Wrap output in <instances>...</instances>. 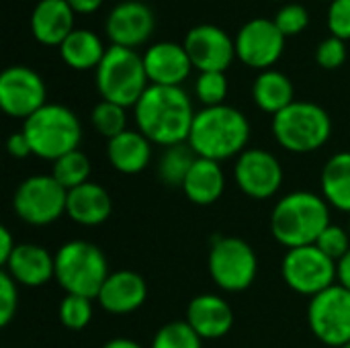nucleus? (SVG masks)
<instances>
[{
    "instance_id": "f257e3e1",
    "label": "nucleus",
    "mask_w": 350,
    "mask_h": 348,
    "mask_svg": "<svg viewBox=\"0 0 350 348\" xmlns=\"http://www.w3.org/2000/svg\"><path fill=\"white\" fill-rule=\"evenodd\" d=\"M195 115L193 101L180 86L150 84L133 107L137 131L162 148L189 142Z\"/></svg>"
},
{
    "instance_id": "f03ea898",
    "label": "nucleus",
    "mask_w": 350,
    "mask_h": 348,
    "mask_svg": "<svg viewBox=\"0 0 350 348\" xmlns=\"http://www.w3.org/2000/svg\"><path fill=\"white\" fill-rule=\"evenodd\" d=\"M250 139V123L246 115L230 105L203 107L197 111L189 146L199 158L207 160H228L240 156Z\"/></svg>"
},
{
    "instance_id": "7ed1b4c3",
    "label": "nucleus",
    "mask_w": 350,
    "mask_h": 348,
    "mask_svg": "<svg viewBox=\"0 0 350 348\" xmlns=\"http://www.w3.org/2000/svg\"><path fill=\"white\" fill-rule=\"evenodd\" d=\"M330 224V205L310 191L281 197L271 213V234L287 250L316 244Z\"/></svg>"
},
{
    "instance_id": "20e7f679",
    "label": "nucleus",
    "mask_w": 350,
    "mask_h": 348,
    "mask_svg": "<svg viewBox=\"0 0 350 348\" xmlns=\"http://www.w3.org/2000/svg\"><path fill=\"white\" fill-rule=\"evenodd\" d=\"M23 133L31 144L33 156L51 162L80 150L78 146L82 142V125L76 113L57 103H47L25 119Z\"/></svg>"
},
{
    "instance_id": "39448f33",
    "label": "nucleus",
    "mask_w": 350,
    "mask_h": 348,
    "mask_svg": "<svg viewBox=\"0 0 350 348\" xmlns=\"http://www.w3.org/2000/svg\"><path fill=\"white\" fill-rule=\"evenodd\" d=\"M109 275L107 256L92 242L70 240L55 252V281L68 295L94 299Z\"/></svg>"
},
{
    "instance_id": "423d86ee",
    "label": "nucleus",
    "mask_w": 350,
    "mask_h": 348,
    "mask_svg": "<svg viewBox=\"0 0 350 348\" xmlns=\"http://www.w3.org/2000/svg\"><path fill=\"white\" fill-rule=\"evenodd\" d=\"M94 72V82L100 98L125 109L135 107L150 86L144 55H139L135 49L119 45L107 47V53Z\"/></svg>"
},
{
    "instance_id": "0eeeda50",
    "label": "nucleus",
    "mask_w": 350,
    "mask_h": 348,
    "mask_svg": "<svg viewBox=\"0 0 350 348\" xmlns=\"http://www.w3.org/2000/svg\"><path fill=\"white\" fill-rule=\"evenodd\" d=\"M273 135L281 148L293 154H310L328 144L332 119L328 111L310 101H295L273 117Z\"/></svg>"
},
{
    "instance_id": "6e6552de",
    "label": "nucleus",
    "mask_w": 350,
    "mask_h": 348,
    "mask_svg": "<svg viewBox=\"0 0 350 348\" xmlns=\"http://www.w3.org/2000/svg\"><path fill=\"white\" fill-rule=\"evenodd\" d=\"M256 273L258 258L246 240L234 236L213 238L209 250V275L219 289L240 293L254 283Z\"/></svg>"
},
{
    "instance_id": "1a4fd4ad",
    "label": "nucleus",
    "mask_w": 350,
    "mask_h": 348,
    "mask_svg": "<svg viewBox=\"0 0 350 348\" xmlns=\"http://www.w3.org/2000/svg\"><path fill=\"white\" fill-rule=\"evenodd\" d=\"M68 191L51 174H33L25 178L12 197L18 219L29 226H49L66 213Z\"/></svg>"
},
{
    "instance_id": "9d476101",
    "label": "nucleus",
    "mask_w": 350,
    "mask_h": 348,
    "mask_svg": "<svg viewBox=\"0 0 350 348\" xmlns=\"http://www.w3.org/2000/svg\"><path fill=\"white\" fill-rule=\"evenodd\" d=\"M281 273L285 283L295 293L308 297H316L318 293L336 285V263L314 244L287 250Z\"/></svg>"
},
{
    "instance_id": "9b49d317",
    "label": "nucleus",
    "mask_w": 350,
    "mask_h": 348,
    "mask_svg": "<svg viewBox=\"0 0 350 348\" xmlns=\"http://www.w3.org/2000/svg\"><path fill=\"white\" fill-rule=\"evenodd\" d=\"M308 322L314 336L326 347L340 348L350 343V291L332 285L310 299Z\"/></svg>"
},
{
    "instance_id": "f8f14e48",
    "label": "nucleus",
    "mask_w": 350,
    "mask_h": 348,
    "mask_svg": "<svg viewBox=\"0 0 350 348\" xmlns=\"http://www.w3.org/2000/svg\"><path fill=\"white\" fill-rule=\"evenodd\" d=\"M285 35L279 31L273 18H250L244 23L234 41L236 57L254 70H271L285 51Z\"/></svg>"
},
{
    "instance_id": "ddd939ff",
    "label": "nucleus",
    "mask_w": 350,
    "mask_h": 348,
    "mask_svg": "<svg viewBox=\"0 0 350 348\" xmlns=\"http://www.w3.org/2000/svg\"><path fill=\"white\" fill-rule=\"evenodd\" d=\"M47 105L43 78L27 66H10L0 74V107L8 117L29 119Z\"/></svg>"
},
{
    "instance_id": "4468645a",
    "label": "nucleus",
    "mask_w": 350,
    "mask_h": 348,
    "mask_svg": "<svg viewBox=\"0 0 350 348\" xmlns=\"http://www.w3.org/2000/svg\"><path fill=\"white\" fill-rule=\"evenodd\" d=\"M238 189L250 199H271L283 185V166L279 158L267 150H244L234 166Z\"/></svg>"
},
{
    "instance_id": "2eb2a0df",
    "label": "nucleus",
    "mask_w": 350,
    "mask_h": 348,
    "mask_svg": "<svg viewBox=\"0 0 350 348\" xmlns=\"http://www.w3.org/2000/svg\"><path fill=\"white\" fill-rule=\"evenodd\" d=\"M193 68L199 72H226L236 59V41L217 25L203 23L185 35L183 41Z\"/></svg>"
},
{
    "instance_id": "dca6fc26",
    "label": "nucleus",
    "mask_w": 350,
    "mask_h": 348,
    "mask_svg": "<svg viewBox=\"0 0 350 348\" xmlns=\"http://www.w3.org/2000/svg\"><path fill=\"white\" fill-rule=\"evenodd\" d=\"M156 27L154 12L139 0H125L111 8L105 21V31L111 45L135 49L144 45Z\"/></svg>"
},
{
    "instance_id": "f3484780",
    "label": "nucleus",
    "mask_w": 350,
    "mask_h": 348,
    "mask_svg": "<svg viewBox=\"0 0 350 348\" xmlns=\"http://www.w3.org/2000/svg\"><path fill=\"white\" fill-rule=\"evenodd\" d=\"M144 66L150 84L156 86H180L193 70L191 57L183 43L158 41L144 53Z\"/></svg>"
},
{
    "instance_id": "a211bd4d",
    "label": "nucleus",
    "mask_w": 350,
    "mask_h": 348,
    "mask_svg": "<svg viewBox=\"0 0 350 348\" xmlns=\"http://www.w3.org/2000/svg\"><path fill=\"white\" fill-rule=\"evenodd\" d=\"M146 297L148 285L142 275L133 271H117L107 277L96 299L105 312L113 316H127L139 310Z\"/></svg>"
},
{
    "instance_id": "6ab92c4d",
    "label": "nucleus",
    "mask_w": 350,
    "mask_h": 348,
    "mask_svg": "<svg viewBox=\"0 0 350 348\" xmlns=\"http://www.w3.org/2000/svg\"><path fill=\"white\" fill-rule=\"evenodd\" d=\"M187 324L203 338L215 340L226 336L234 326V312L232 306L213 293L197 295L189 302L187 308Z\"/></svg>"
},
{
    "instance_id": "aec40b11",
    "label": "nucleus",
    "mask_w": 350,
    "mask_h": 348,
    "mask_svg": "<svg viewBox=\"0 0 350 348\" xmlns=\"http://www.w3.org/2000/svg\"><path fill=\"white\" fill-rule=\"evenodd\" d=\"M4 271L25 287H41L55 279V254L39 244H16Z\"/></svg>"
},
{
    "instance_id": "412c9836",
    "label": "nucleus",
    "mask_w": 350,
    "mask_h": 348,
    "mask_svg": "<svg viewBox=\"0 0 350 348\" xmlns=\"http://www.w3.org/2000/svg\"><path fill=\"white\" fill-rule=\"evenodd\" d=\"M76 12L66 0H39L31 12V33L47 47H59L74 31Z\"/></svg>"
},
{
    "instance_id": "4be33fe9",
    "label": "nucleus",
    "mask_w": 350,
    "mask_h": 348,
    "mask_svg": "<svg viewBox=\"0 0 350 348\" xmlns=\"http://www.w3.org/2000/svg\"><path fill=\"white\" fill-rule=\"evenodd\" d=\"M113 213V201L105 187L96 183H84L72 191H68L66 215L86 228H94L105 224Z\"/></svg>"
},
{
    "instance_id": "5701e85b",
    "label": "nucleus",
    "mask_w": 350,
    "mask_h": 348,
    "mask_svg": "<svg viewBox=\"0 0 350 348\" xmlns=\"http://www.w3.org/2000/svg\"><path fill=\"white\" fill-rule=\"evenodd\" d=\"M152 142L137 129H127L107 144V158L121 174H139L152 160Z\"/></svg>"
},
{
    "instance_id": "b1692460",
    "label": "nucleus",
    "mask_w": 350,
    "mask_h": 348,
    "mask_svg": "<svg viewBox=\"0 0 350 348\" xmlns=\"http://www.w3.org/2000/svg\"><path fill=\"white\" fill-rule=\"evenodd\" d=\"M224 189H226V174L219 162L207 158H197L183 185V193L187 195V199L203 207L213 205L224 195Z\"/></svg>"
},
{
    "instance_id": "393cba45",
    "label": "nucleus",
    "mask_w": 350,
    "mask_h": 348,
    "mask_svg": "<svg viewBox=\"0 0 350 348\" xmlns=\"http://www.w3.org/2000/svg\"><path fill=\"white\" fill-rule=\"evenodd\" d=\"M252 101L260 111L275 117L277 113L287 109L291 103H295L293 82L289 80L287 74L279 70H273V68L265 70L256 76L252 84Z\"/></svg>"
},
{
    "instance_id": "a878e982",
    "label": "nucleus",
    "mask_w": 350,
    "mask_h": 348,
    "mask_svg": "<svg viewBox=\"0 0 350 348\" xmlns=\"http://www.w3.org/2000/svg\"><path fill=\"white\" fill-rule=\"evenodd\" d=\"M57 49L64 64L80 72L96 70L107 53V47L103 45L100 37L88 29H74Z\"/></svg>"
},
{
    "instance_id": "bb28decb",
    "label": "nucleus",
    "mask_w": 350,
    "mask_h": 348,
    "mask_svg": "<svg viewBox=\"0 0 350 348\" xmlns=\"http://www.w3.org/2000/svg\"><path fill=\"white\" fill-rule=\"evenodd\" d=\"M320 185L328 205L350 213V152H338L324 164Z\"/></svg>"
},
{
    "instance_id": "cd10ccee",
    "label": "nucleus",
    "mask_w": 350,
    "mask_h": 348,
    "mask_svg": "<svg viewBox=\"0 0 350 348\" xmlns=\"http://www.w3.org/2000/svg\"><path fill=\"white\" fill-rule=\"evenodd\" d=\"M197 158L199 156L189 146V142L164 148V152L158 160V168H156L158 178L166 187H180L183 189V185H185L193 164L197 162Z\"/></svg>"
},
{
    "instance_id": "c85d7f7f",
    "label": "nucleus",
    "mask_w": 350,
    "mask_h": 348,
    "mask_svg": "<svg viewBox=\"0 0 350 348\" xmlns=\"http://www.w3.org/2000/svg\"><path fill=\"white\" fill-rule=\"evenodd\" d=\"M51 176L66 189L72 191L90 178V160L82 150H74L53 162Z\"/></svg>"
},
{
    "instance_id": "c756f323",
    "label": "nucleus",
    "mask_w": 350,
    "mask_h": 348,
    "mask_svg": "<svg viewBox=\"0 0 350 348\" xmlns=\"http://www.w3.org/2000/svg\"><path fill=\"white\" fill-rule=\"evenodd\" d=\"M90 121H92V127L100 135H105L107 139H113L119 133L127 131V113H125V107L115 105V103H109V101H100V103L94 105V109L90 113Z\"/></svg>"
},
{
    "instance_id": "7c9ffc66",
    "label": "nucleus",
    "mask_w": 350,
    "mask_h": 348,
    "mask_svg": "<svg viewBox=\"0 0 350 348\" xmlns=\"http://www.w3.org/2000/svg\"><path fill=\"white\" fill-rule=\"evenodd\" d=\"M203 338L185 322L164 324L152 338L150 348H203Z\"/></svg>"
},
{
    "instance_id": "2f4dec72",
    "label": "nucleus",
    "mask_w": 350,
    "mask_h": 348,
    "mask_svg": "<svg viewBox=\"0 0 350 348\" xmlns=\"http://www.w3.org/2000/svg\"><path fill=\"white\" fill-rule=\"evenodd\" d=\"M59 322L74 332L84 330L90 320H92V299L82 297V295H68L62 299L59 310H57Z\"/></svg>"
},
{
    "instance_id": "473e14b6",
    "label": "nucleus",
    "mask_w": 350,
    "mask_h": 348,
    "mask_svg": "<svg viewBox=\"0 0 350 348\" xmlns=\"http://www.w3.org/2000/svg\"><path fill=\"white\" fill-rule=\"evenodd\" d=\"M228 76L226 72H199L195 82V94L203 107H217L226 105L228 96Z\"/></svg>"
},
{
    "instance_id": "72a5a7b5",
    "label": "nucleus",
    "mask_w": 350,
    "mask_h": 348,
    "mask_svg": "<svg viewBox=\"0 0 350 348\" xmlns=\"http://www.w3.org/2000/svg\"><path fill=\"white\" fill-rule=\"evenodd\" d=\"M273 21L285 37H293V35H299L308 29L310 10L299 2H287L279 8V12L275 14Z\"/></svg>"
},
{
    "instance_id": "f704fd0d",
    "label": "nucleus",
    "mask_w": 350,
    "mask_h": 348,
    "mask_svg": "<svg viewBox=\"0 0 350 348\" xmlns=\"http://www.w3.org/2000/svg\"><path fill=\"white\" fill-rule=\"evenodd\" d=\"M326 256H330L334 263H338L347 252L350 250V234L349 230L336 226V224H330L322 234L320 238L316 240V244Z\"/></svg>"
},
{
    "instance_id": "c9c22d12",
    "label": "nucleus",
    "mask_w": 350,
    "mask_h": 348,
    "mask_svg": "<svg viewBox=\"0 0 350 348\" xmlns=\"http://www.w3.org/2000/svg\"><path fill=\"white\" fill-rule=\"evenodd\" d=\"M316 62L324 70H336L347 62V41L328 35L316 47Z\"/></svg>"
},
{
    "instance_id": "e433bc0d",
    "label": "nucleus",
    "mask_w": 350,
    "mask_h": 348,
    "mask_svg": "<svg viewBox=\"0 0 350 348\" xmlns=\"http://www.w3.org/2000/svg\"><path fill=\"white\" fill-rule=\"evenodd\" d=\"M18 283L6 273H0V326H8L18 308Z\"/></svg>"
},
{
    "instance_id": "4c0bfd02",
    "label": "nucleus",
    "mask_w": 350,
    "mask_h": 348,
    "mask_svg": "<svg viewBox=\"0 0 350 348\" xmlns=\"http://www.w3.org/2000/svg\"><path fill=\"white\" fill-rule=\"evenodd\" d=\"M328 31L342 41L350 39V0H332L326 14Z\"/></svg>"
},
{
    "instance_id": "58836bf2",
    "label": "nucleus",
    "mask_w": 350,
    "mask_h": 348,
    "mask_svg": "<svg viewBox=\"0 0 350 348\" xmlns=\"http://www.w3.org/2000/svg\"><path fill=\"white\" fill-rule=\"evenodd\" d=\"M6 150H8V154L12 156V158H27V156H31L33 154V150H31V144H29V139H27V135L23 133V129L21 131H16V133H12L10 137H8V142H6Z\"/></svg>"
},
{
    "instance_id": "ea45409f",
    "label": "nucleus",
    "mask_w": 350,
    "mask_h": 348,
    "mask_svg": "<svg viewBox=\"0 0 350 348\" xmlns=\"http://www.w3.org/2000/svg\"><path fill=\"white\" fill-rule=\"evenodd\" d=\"M16 248V242L12 240V234L8 228H0V265L4 267L8 263V258L12 256Z\"/></svg>"
},
{
    "instance_id": "a19ab883",
    "label": "nucleus",
    "mask_w": 350,
    "mask_h": 348,
    "mask_svg": "<svg viewBox=\"0 0 350 348\" xmlns=\"http://www.w3.org/2000/svg\"><path fill=\"white\" fill-rule=\"evenodd\" d=\"M76 14H94L105 0H66Z\"/></svg>"
},
{
    "instance_id": "79ce46f5",
    "label": "nucleus",
    "mask_w": 350,
    "mask_h": 348,
    "mask_svg": "<svg viewBox=\"0 0 350 348\" xmlns=\"http://www.w3.org/2000/svg\"><path fill=\"white\" fill-rule=\"evenodd\" d=\"M336 283L350 291V250L336 263Z\"/></svg>"
},
{
    "instance_id": "37998d69",
    "label": "nucleus",
    "mask_w": 350,
    "mask_h": 348,
    "mask_svg": "<svg viewBox=\"0 0 350 348\" xmlns=\"http://www.w3.org/2000/svg\"><path fill=\"white\" fill-rule=\"evenodd\" d=\"M103 348H144L139 343L131 340V338H113L109 343H105Z\"/></svg>"
},
{
    "instance_id": "c03bdc74",
    "label": "nucleus",
    "mask_w": 350,
    "mask_h": 348,
    "mask_svg": "<svg viewBox=\"0 0 350 348\" xmlns=\"http://www.w3.org/2000/svg\"><path fill=\"white\" fill-rule=\"evenodd\" d=\"M340 348H350V343H347V345H345V347H340Z\"/></svg>"
},
{
    "instance_id": "a18cd8bd",
    "label": "nucleus",
    "mask_w": 350,
    "mask_h": 348,
    "mask_svg": "<svg viewBox=\"0 0 350 348\" xmlns=\"http://www.w3.org/2000/svg\"><path fill=\"white\" fill-rule=\"evenodd\" d=\"M275 2H287V0H275Z\"/></svg>"
},
{
    "instance_id": "49530a36",
    "label": "nucleus",
    "mask_w": 350,
    "mask_h": 348,
    "mask_svg": "<svg viewBox=\"0 0 350 348\" xmlns=\"http://www.w3.org/2000/svg\"><path fill=\"white\" fill-rule=\"evenodd\" d=\"M347 230H349V234H350V222H349V228H347Z\"/></svg>"
},
{
    "instance_id": "de8ad7c7",
    "label": "nucleus",
    "mask_w": 350,
    "mask_h": 348,
    "mask_svg": "<svg viewBox=\"0 0 350 348\" xmlns=\"http://www.w3.org/2000/svg\"><path fill=\"white\" fill-rule=\"evenodd\" d=\"M330 2H332V0H330Z\"/></svg>"
}]
</instances>
